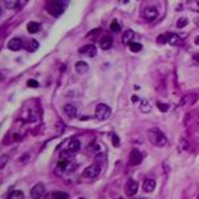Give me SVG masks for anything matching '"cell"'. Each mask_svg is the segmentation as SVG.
Listing matches in <instances>:
<instances>
[{
	"label": "cell",
	"mask_w": 199,
	"mask_h": 199,
	"mask_svg": "<svg viewBox=\"0 0 199 199\" xmlns=\"http://www.w3.org/2000/svg\"><path fill=\"white\" fill-rule=\"evenodd\" d=\"M110 29H111V32H119L121 31V25L118 24V21H113L110 24Z\"/></svg>",
	"instance_id": "27"
},
{
	"label": "cell",
	"mask_w": 199,
	"mask_h": 199,
	"mask_svg": "<svg viewBox=\"0 0 199 199\" xmlns=\"http://www.w3.org/2000/svg\"><path fill=\"white\" fill-rule=\"evenodd\" d=\"M94 115L100 121H105V119H107L111 115V109L107 105H105V103H98V105L96 106Z\"/></svg>",
	"instance_id": "2"
},
{
	"label": "cell",
	"mask_w": 199,
	"mask_h": 199,
	"mask_svg": "<svg viewBox=\"0 0 199 199\" xmlns=\"http://www.w3.org/2000/svg\"><path fill=\"white\" fill-rule=\"evenodd\" d=\"M37 48H39V43L36 41V40H31V41H28V44L25 45V49L28 52H31V53L37 51Z\"/></svg>",
	"instance_id": "21"
},
{
	"label": "cell",
	"mask_w": 199,
	"mask_h": 199,
	"mask_svg": "<svg viewBox=\"0 0 199 199\" xmlns=\"http://www.w3.org/2000/svg\"><path fill=\"white\" fill-rule=\"evenodd\" d=\"M158 16V9L155 7H146L143 11V17L146 20H154Z\"/></svg>",
	"instance_id": "11"
},
{
	"label": "cell",
	"mask_w": 199,
	"mask_h": 199,
	"mask_svg": "<svg viewBox=\"0 0 199 199\" xmlns=\"http://www.w3.org/2000/svg\"><path fill=\"white\" fill-rule=\"evenodd\" d=\"M137 191H138V183L133 181V179H129V181L126 182V185H125V193L127 197H133V195L137 194Z\"/></svg>",
	"instance_id": "7"
},
{
	"label": "cell",
	"mask_w": 199,
	"mask_h": 199,
	"mask_svg": "<svg viewBox=\"0 0 199 199\" xmlns=\"http://www.w3.org/2000/svg\"><path fill=\"white\" fill-rule=\"evenodd\" d=\"M21 47H23V40L19 39V37H13L12 40H9V43H8V49L13 51V52L21 49Z\"/></svg>",
	"instance_id": "13"
},
{
	"label": "cell",
	"mask_w": 199,
	"mask_h": 199,
	"mask_svg": "<svg viewBox=\"0 0 199 199\" xmlns=\"http://www.w3.org/2000/svg\"><path fill=\"white\" fill-rule=\"evenodd\" d=\"M16 4H17V3H16V2H4V6H6V7H15L16 6Z\"/></svg>",
	"instance_id": "31"
},
{
	"label": "cell",
	"mask_w": 199,
	"mask_h": 199,
	"mask_svg": "<svg viewBox=\"0 0 199 199\" xmlns=\"http://www.w3.org/2000/svg\"><path fill=\"white\" fill-rule=\"evenodd\" d=\"M149 135V139H150V142L153 143L154 146H157V147H162V146H165L166 143H167V138H166V135L163 134V131L162 130H159L157 129V127H153V129H150L149 130V133H147Z\"/></svg>",
	"instance_id": "1"
},
{
	"label": "cell",
	"mask_w": 199,
	"mask_h": 199,
	"mask_svg": "<svg viewBox=\"0 0 199 199\" xmlns=\"http://www.w3.org/2000/svg\"><path fill=\"white\" fill-rule=\"evenodd\" d=\"M27 29L29 33H37L40 31V24L36 23V21H29L27 24Z\"/></svg>",
	"instance_id": "18"
},
{
	"label": "cell",
	"mask_w": 199,
	"mask_h": 199,
	"mask_svg": "<svg viewBox=\"0 0 199 199\" xmlns=\"http://www.w3.org/2000/svg\"><path fill=\"white\" fill-rule=\"evenodd\" d=\"M197 94H193V93H190V94H185L183 97L181 98V101H179V106H187V105H193V103L197 102Z\"/></svg>",
	"instance_id": "9"
},
{
	"label": "cell",
	"mask_w": 199,
	"mask_h": 199,
	"mask_svg": "<svg viewBox=\"0 0 199 199\" xmlns=\"http://www.w3.org/2000/svg\"><path fill=\"white\" fill-rule=\"evenodd\" d=\"M139 109H141V111H143V113H149V111L151 110V106L146 100H142L141 103H139Z\"/></svg>",
	"instance_id": "22"
},
{
	"label": "cell",
	"mask_w": 199,
	"mask_h": 199,
	"mask_svg": "<svg viewBox=\"0 0 199 199\" xmlns=\"http://www.w3.org/2000/svg\"><path fill=\"white\" fill-rule=\"evenodd\" d=\"M78 199H85V198H78Z\"/></svg>",
	"instance_id": "35"
},
{
	"label": "cell",
	"mask_w": 199,
	"mask_h": 199,
	"mask_svg": "<svg viewBox=\"0 0 199 199\" xmlns=\"http://www.w3.org/2000/svg\"><path fill=\"white\" fill-rule=\"evenodd\" d=\"M100 173H101V167H100V165H90L82 171V178L94 179V178L98 177Z\"/></svg>",
	"instance_id": "4"
},
{
	"label": "cell",
	"mask_w": 199,
	"mask_h": 199,
	"mask_svg": "<svg viewBox=\"0 0 199 199\" xmlns=\"http://www.w3.org/2000/svg\"><path fill=\"white\" fill-rule=\"evenodd\" d=\"M111 141H113V145H114L115 147H118V146H119V138H118V135L111 134Z\"/></svg>",
	"instance_id": "28"
},
{
	"label": "cell",
	"mask_w": 199,
	"mask_h": 199,
	"mask_svg": "<svg viewBox=\"0 0 199 199\" xmlns=\"http://www.w3.org/2000/svg\"><path fill=\"white\" fill-rule=\"evenodd\" d=\"M27 85L29 86V88H37V86H39V82L36 81V80H28Z\"/></svg>",
	"instance_id": "29"
},
{
	"label": "cell",
	"mask_w": 199,
	"mask_h": 199,
	"mask_svg": "<svg viewBox=\"0 0 199 199\" xmlns=\"http://www.w3.org/2000/svg\"><path fill=\"white\" fill-rule=\"evenodd\" d=\"M65 9V3L62 2H49L47 3V11L52 16H60Z\"/></svg>",
	"instance_id": "3"
},
{
	"label": "cell",
	"mask_w": 199,
	"mask_h": 199,
	"mask_svg": "<svg viewBox=\"0 0 199 199\" xmlns=\"http://www.w3.org/2000/svg\"><path fill=\"white\" fill-rule=\"evenodd\" d=\"M129 47H130V49H131V52H139L142 49V45L139 43H133L131 41L130 44H129Z\"/></svg>",
	"instance_id": "24"
},
{
	"label": "cell",
	"mask_w": 199,
	"mask_h": 199,
	"mask_svg": "<svg viewBox=\"0 0 199 199\" xmlns=\"http://www.w3.org/2000/svg\"><path fill=\"white\" fill-rule=\"evenodd\" d=\"M69 195L68 193H64V191H56L53 193V199H68Z\"/></svg>",
	"instance_id": "23"
},
{
	"label": "cell",
	"mask_w": 199,
	"mask_h": 199,
	"mask_svg": "<svg viewBox=\"0 0 199 199\" xmlns=\"http://www.w3.org/2000/svg\"><path fill=\"white\" fill-rule=\"evenodd\" d=\"M7 161H8V157H7V155H3V161H2V163H0V165H2V167L6 166Z\"/></svg>",
	"instance_id": "32"
},
{
	"label": "cell",
	"mask_w": 199,
	"mask_h": 199,
	"mask_svg": "<svg viewBox=\"0 0 199 199\" xmlns=\"http://www.w3.org/2000/svg\"><path fill=\"white\" fill-rule=\"evenodd\" d=\"M44 194H45V186H44V183H37L31 190L32 199H40L44 197Z\"/></svg>",
	"instance_id": "5"
},
{
	"label": "cell",
	"mask_w": 199,
	"mask_h": 199,
	"mask_svg": "<svg viewBox=\"0 0 199 199\" xmlns=\"http://www.w3.org/2000/svg\"><path fill=\"white\" fill-rule=\"evenodd\" d=\"M66 167H68V161L66 159H61V161L57 163V169L58 170H66Z\"/></svg>",
	"instance_id": "26"
},
{
	"label": "cell",
	"mask_w": 199,
	"mask_h": 199,
	"mask_svg": "<svg viewBox=\"0 0 199 199\" xmlns=\"http://www.w3.org/2000/svg\"><path fill=\"white\" fill-rule=\"evenodd\" d=\"M64 113L66 114L68 118H74L76 115H77L78 110H77V107H76V105H73V103H66V105L64 106Z\"/></svg>",
	"instance_id": "12"
},
{
	"label": "cell",
	"mask_w": 199,
	"mask_h": 199,
	"mask_svg": "<svg viewBox=\"0 0 199 199\" xmlns=\"http://www.w3.org/2000/svg\"><path fill=\"white\" fill-rule=\"evenodd\" d=\"M165 36H166V43L171 44V45H179L182 41V39L175 33H166Z\"/></svg>",
	"instance_id": "14"
},
{
	"label": "cell",
	"mask_w": 199,
	"mask_h": 199,
	"mask_svg": "<svg viewBox=\"0 0 199 199\" xmlns=\"http://www.w3.org/2000/svg\"><path fill=\"white\" fill-rule=\"evenodd\" d=\"M74 69H76V72H77V73L82 74V73H86V72L89 70V65H88L85 61H78V62H76Z\"/></svg>",
	"instance_id": "16"
},
{
	"label": "cell",
	"mask_w": 199,
	"mask_h": 199,
	"mask_svg": "<svg viewBox=\"0 0 199 199\" xmlns=\"http://www.w3.org/2000/svg\"><path fill=\"white\" fill-rule=\"evenodd\" d=\"M193 60H194V62H195V64H198V65H199V53H197V54H194V57H193Z\"/></svg>",
	"instance_id": "33"
},
{
	"label": "cell",
	"mask_w": 199,
	"mask_h": 199,
	"mask_svg": "<svg viewBox=\"0 0 199 199\" xmlns=\"http://www.w3.org/2000/svg\"><path fill=\"white\" fill-rule=\"evenodd\" d=\"M80 53L81 54H86L89 56V57H94L96 54H97V48H96L93 44H88V45H84L80 48Z\"/></svg>",
	"instance_id": "8"
},
{
	"label": "cell",
	"mask_w": 199,
	"mask_h": 199,
	"mask_svg": "<svg viewBox=\"0 0 199 199\" xmlns=\"http://www.w3.org/2000/svg\"><path fill=\"white\" fill-rule=\"evenodd\" d=\"M195 44H197V45H199V36H198V37H195Z\"/></svg>",
	"instance_id": "34"
},
{
	"label": "cell",
	"mask_w": 199,
	"mask_h": 199,
	"mask_svg": "<svg viewBox=\"0 0 199 199\" xmlns=\"http://www.w3.org/2000/svg\"><path fill=\"white\" fill-rule=\"evenodd\" d=\"M80 147H81V143H80L78 139L77 138H70L69 142H68V145H66V150L73 154V153H77L80 150Z\"/></svg>",
	"instance_id": "10"
},
{
	"label": "cell",
	"mask_w": 199,
	"mask_h": 199,
	"mask_svg": "<svg viewBox=\"0 0 199 199\" xmlns=\"http://www.w3.org/2000/svg\"><path fill=\"white\" fill-rule=\"evenodd\" d=\"M158 109L162 110V111H167L169 110V105H166V103H162V102H158Z\"/></svg>",
	"instance_id": "30"
},
{
	"label": "cell",
	"mask_w": 199,
	"mask_h": 199,
	"mask_svg": "<svg viewBox=\"0 0 199 199\" xmlns=\"http://www.w3.org/2000/svg\"><path fill=\"white\" fill-rule=\"evenodd\" d=\"M142 153L139 150H137V149H133L131 150V153H130V155H129V165L130 166H137V165H139V163L142 162Z\"/></svg>",
	"instance_id": "6"
},
{
	"label": "cell",
	"mask_w": 199,
	"mask_h": 199,
	"mask_svg": "<svg viewBox=\"0 0 199 199\" xmlns=\"http://www.w3.org/2000/svg\"><path fill=\"white\" fill-rule=\"evenodd\" d=\"M7 199H24V193L20 190H13L8 194Z\"/></svg>",
	"instance_id": "19"
},
{
	"label": "cell",
	"mask_w": 199,
	"mask_h": 199,
	"mask_svg": "<svg viewBox=\"0 0 199 199\" xmlns=\"http://www.w3.org/2000/svg\"><path fill=\"white\" fill-rule=\"evenodd\" d=\"M111 44H113V39H111V36H103V37L100 40V47L102 48V49H109L111 47Z\"/></svg>",
	"instance_id": "15"
},
{
	"label": "cell",
	"mask_w": 199,
	"mask_h": 199,
	"mask_svg": "<svg viewBox=\"0 0 199 199\" xmlns=\"http://www.w3.org/2000/svg\"><path fill=\"white\" fill-rule=\"evenodd\" d=\"M187 24H189V20H187V17H181L177 21V27L178 28H185Z\"/></svg>",
	"instance_id": "25"
},
{
	"label": "cell",
	"mask_w": 199,
	"mask_h": 199,
	"mask_svg": "<svg viewBox=\"0 0 199 199\" xmlns=\"http://www.w3.org/2000/svg\"><path fill=\"white\" fill-rule=\"evenodd\" d=\"M133 36H134V32L131 31V29H127L125 33L122 35V43H123V44H130V43H131L130 40L133 39Z\"/></svg>",
	"instance_id": "20"
},
{
	"label": "cell",
	"mask_w": 199,
	"mask_h": 199,
	"mask_svg": "<svg viewBox=\"0 0 199 199\" xmlns=\"http://www.w3.org/2000/svg\"><path fill=\"white\" fill-rule=\"evenodd\" d=\"M142 189L145 193H151V191L155 189V181L154 179H146V181L143 182Z\"/></svg>",
	"instance_id": "17"
}]
</instances>
